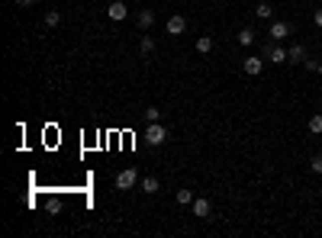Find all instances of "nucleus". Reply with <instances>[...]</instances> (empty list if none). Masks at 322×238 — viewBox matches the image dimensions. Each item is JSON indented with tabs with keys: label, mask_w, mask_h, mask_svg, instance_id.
Segmentation results:
<instances>
[{
	"label": "nucleus",
	"mask_w": 322,
	"mask_h": 238,
	"mask_svg": "<svg viewBox=\"0 0 322 238\" xmlns=\"http://www.w3.org/2000/svg\"><path fill=\"white\" fill-rule=\"evenodd\" d=\"M145 139H148L152 148H158V145H164V139H168V129H164L161 122H148L145 126Z\"/></svg>",
	"instance_id": "obj_1"
},
{
	"label": "nucleus",
	"mask_w": 322,
	"mask_h": 238,
	"mask_svg": "<svg viewBox=\"0 0 322 238\" xmlns=\"http://www.w3.org/2000/svg\"><path fill=\"white\" fill-rule=\"evenodd\" d=\"M135 183H139V174H135V167H126V171L116 174V187H119V190H132Z\"/></svg>",
	"instance_id": "obj_2"
},
{
	"label": "nucleus",
	"mask_w": 322,
	"mask_h": 238,
	"mask_svg": "<svg viewBox=\"0 0 322 238\" xmlns=\"http://www.w3.org/2000/svg\"><path fill=\"white\" fill-rule=\"evenodd\" d=\"M268 36L274 39V42L287 39V36H290V23H284V19H271V26H268Z\"/></svg>",
	"instance_id": "obj_3"
},
{
	"label": "nucleus",
	"mask_w": 322,
	"mask_h": 238,
	"mask_svg": "<svg viewBox=\"0 0 322 238\" xmlns=\"http://www.w3.org/2000/svg\"><path fill=\"white\" fill-rule=\"evenodd\" d=\"M242 71L248 74V78H258V74L264 71V58H258V55H248L242 61Z\"/></svg>",
	"instance_id": "obj_4"
},
{
	"label": "nucleus",
	"mask_w": 322,
	"mask_h": 238,
	"mask_svg": "<svg viewBox=\"0 0 322 238\" xmlns=\"http://www.w3.org/2000/svg\"><path fill=\"white\" fill-rule=\"evenodd\" d=\"M264 58H268V61H274V65H284V61H290V58H287V49H280L277 42L264 49Z\"/></svg>",
	"instance_id": "obj_5"
},
{
	"label": "nucleus",
	"mask_w": 322,
	"mask_h": 238,
	"mask_svg": "<svg viewBox=\"0 0 322 238\" xmlns=\"http://www.w3.org/2000/svg\"><path fill=\"white\" fill-rule=\"evenodd\" d=\"M107 16H109V19H116V23H119V19H126V16H129V6L122 3V0H113V3L107 6Z\"/></svg>",
	"instance_id": "obj_6"
},
{
	"label": "nucleus",
	"mask_w": 322,
	"mask_h": 238,
	"mask_svg": "<svg viewBox=\"0 0 322 238\" xmlns=\"http://www.w3.org/2000/svg\"><path fill=\"white\" fill-rule=\"evenodd\" d=\"M164 29H168V36H181V32L187 29V19H184V16H177V13H174V16H171L168 23H164Z\"/></svg>",
	"instance_id": "obj_7"
},
{
	"label": "nucleus",
	"mask_w": 322,
	"mask_h": 238,
	"mask_svg": "<svg viewBox=\"0 0 322 238\" xmlns=\"http://www.w3.org/2000/svg\"><path fill=\"white\" fill-rule=\"evenodd\" d=\"M210 213H213L210 200H207V196H197V200H194V216H200V219H210Z\"/></svg>",
	"instance_id": "obj_8"
},
{
	"label": "nucleus",
	"mask_w": 322,
	"mask_h": 238,
	"mask_svg": "<svg viewBox=\"0 0 322 238\" xmlns=\"http://www.w3.org/2000/svg\"><path fill=\"white\" fill-rule=\"evenodd\" d=\"M135 23H139L142 29H152V26H155V13L152 10H142L139 16H135Z\"/></svg>",
	"instance_id": "obj_9"
},
{
	"label": "nucleus",
	"mask_w": 322,
	"mask_h": 238,
	"mask_svg": "<svg viewBox=\"0 0 322 238\" xmlns=\"http://www.w3.org/2000/svg\"><path fill=\"white\" fill-rule=\"evenodd\" d=\"M197 52H200V55H210V52H213V36H200L197 39Z\"/></svg>",
	"instance_id": "obj_10"
},
{
	"label": "nucleus",
	"mask_w": 322,
	"mask_h": 238,
	"mask_svg": "<svg viewBox=\"0 0 322 238\" xmlns=\"http://www.w3.org/2000/svg\"><path fill=\"white\" fill-rule=\"evenodd\" d=\"M142 190H145V193H158V190H161L158 177H152V174H148V177H142Z\"/></svg>",
	"instance_id": "obj_11"
},
{
	"label": "nucleus",
	"mask_w": 322,
	"mask_h": 238,
	"mask_svg": "<svg viewBox=\"0 0 322 238\" xmlns=\"http://www.w3.org/2000/svg\"><path fill=\"white\" fill-rule=\"evenodd\" d=\"M287 58L290 61H306V49L303 45H290V49H287Z\"/></svg>",
	"instance_id": "obj_12"
},
{
	"label": "nucleus",
	"mask_w": 322,
	"mask_h": 238,
	"mask_svg": "<svg viewBox=\"0 0 322 238\" xmlns=\"http://www.w3.org/2000/svg\"><path fill=\"white\" fill-rule=\"evenodd\" d=\"M194 190H177V203H181V206H194Z\"/></svg>",
	"instance_id": "obj_13"
},
{
	"label": "nucleus",
	"mask_w": 322,
	"mask_h": 238,
	"mask_svg": "<svg viewBox=\"0 0 322 238\" xmlns=\"http://www.w3.org/2000/svg\"><path fill=\"white\" fill-rule=\"evenodd\" d=\"M255 16H258V19H271V16H274V6H271V3H258V6H255Z\"/></svg>",
	"instance_id": "obj_14"
},
{
	"label": "nucleus",
	"mask_w": 322,
	"mask_h": 238,
	"mask_svg": "<svg viewBox=\"0 0 322 238\" xmlns=\"http://www.w3.org/2000/svg\"><path fill=\"white\" fill-rule=\"evenodd\" d=\"M306 126H310V132H313V135H319V132H322V113H313Z\"/></svg>",
	"instance_id": "obj_15"
},
{
	"label": "nucleus",
	"mask_w": 322,
	"mask_h": 238,
	"mask_svg": "<svg viewBox=\"0 0 322 238\" xmlns=\"http://www.w3.org/2000/svg\"><path fill=\"white\" fill-rule=\"evenodd\" d=\"M235 39H238V45H245V49H248V45L255 42V29H242Z\"/></svg>",
	"instance_id": "obj_16"
},
{
	"label": "nucleus",
	"mask_w": 322,
	"mask_h": 238,
	"mask_svg": "<svg viewBox=\"0 0 322 238\" xmlns=\"http://www.w3.org/2000/svg\"><path fill=\"white\" fill-rule=\"evenodd\" d=\"M58 23H61V13H58V10H45V26H49V29H55Z\"/></svg>",
	"instance_id": "obj_17"
},
{
	"label": "nucleus",
	"mask_w": 322,
	"mask_h": 238,
	"mask_svg": "<svg viewBox=\"0 0 322 238\" xmlns=\"http://www.w3.org/2000/svg\"><path fill=\"white\" fill-rule=\"evenodd\" d=\"M139 49H142V55H152V52H155V39H152V36H145V39L139 42Z\"/></svg>",
	"instance_id": "obj_18"
},
{
	"label": "nucleus",
	"mask_w": 322,
	"mask_h": 238,
	"mask_svg": "<svg viewBox=\"0 0 322 238\" xmlns=\"http://www.w3.org/2000/svg\"><path fill=\"white\" fill-rule=\"evenodd\" d=\"M45 213H49V216H58L61 213V200H45Z\"/></svg>",
	"instance_id": "obj_19"
},
{
	"label": "nucleus",
	"mask_w": 322,
	"mask_h": 238,
	"mask_svg": "<svg viewBox=\"0 0 322 238\" xmlns=\"http://www.w3.org/2000/svg\"><path fill=\"white\" fill-rule=\"evenodd\" d=\"M158 116H161L158 106H148V110H145V122H158Z\"/></svg>",
	"instance_id": "obj_20"
},
{
	"label": "nucleus",
	"mask_w": 322,
	"mask_h": 238,
	"mask_svg": "<svg viewBox=\"0 0 322 238\" xmlns=\"http://www.w3.org/2000/svg\"><path fill=\"white\" fill-rule=\"evenodd\" d=\"M310 171H313V174H322V155H316V158H310Z\"/></svg>",
	"instance_id": "obj_21"
},
{
	"label": "nucleus",
	"mask_w": 322,
	"mask_h": 238,
	"mask_svg": "<svg viewBox=\"0 0 322 238\" xmlns=\"http://www.w3.org/2000/svg\"><path fill=\"white\" fill-rule=\"evenodd\" d=\"M313 23H316L319 29H322V10H316V16H313Z\"/></svg>",
	"instance_id": "obj_22"
},
{
	"label": "nucleus",
	"mask_w": 322,
	"mask_h": 238,
	"mask_svg": "<svg viewBox=\"0 0 322 238\" xmlns=\"http://www.w3.org/2000/svg\"><path fill=\"white\" fill-rule=\"evenodd\" d=\"M36 0H16V6H32Z\"/></svg>",
	"instance_id": "obj_23"
},
{
	"label": "nucleus",
	"mask_w": 322,
	"mask_h": 238,
	"mask_svg": "<svg viewBox=\"0 0 322 238\" xmlns=\"http://www.w3.org/2000/svg\"><path fill=\"white\" fill-rule=\"evenodd\" d=\"M319 74H322V61H319Z\"/></svg>",
	"instance_id": "obj_24"
}]
</instances>
